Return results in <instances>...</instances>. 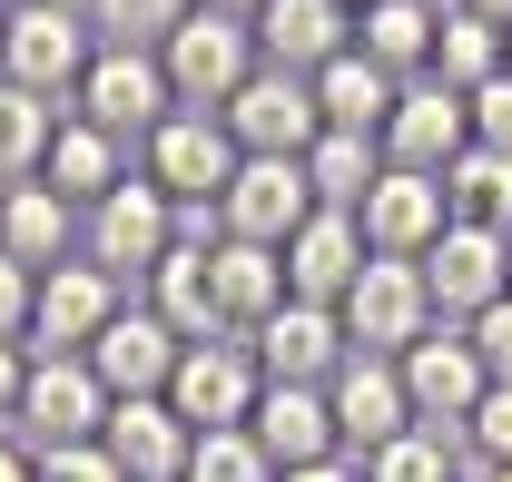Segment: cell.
Masks as SVG:
<instances>
[{
  "instance_id": "obj_1",
  "label": "cell",
  "mask_w": 512,
  "mask_h": 482,
  "mask_svg": "<svg viewBox=\"0 0 512 482\" xmlns=\"http://www.w3.org/2000/svg\"><path fill=\"white\" fill-rule=\"evenodd\" d=\"M138 178L158 187L178 217H217V197L237 178V138L217 109H168V119L138 138Z\"/></svg>"
},
{
  "instance_id": "obj_2",
  "label": "cell",
  "mask_w": 512,
  "mask_h": 482,
  "mask_svg": "<svg viewBox=\"0 0 512 482\" xmlns=\"http://www.w3.org/2000/svg\"><path fill=\"white\" fill-rule=\"evenodd\" d=\"M89 60H99V30H89V10H69V0H20L10 30H0V79L30 89V99H60L69 109V89H79Z\"/></svg>"
},
{
  "instance_id": "obj_3",
  "label": "cell",
  "mask_w": 512,
  "mask_h": 482,
  "mask_svg": "<svg viewBox=\"0 0 512 482\" xmlns=\"http://www.w3.org/2000/svg\"><path fill=\"white\" fill-rule=\"evenodd\" d=\"M158 69H168L178 109H227V99L247 89L256 69H266V50H256V20H227V10H188V20L168 30Z\"/></svg>"
},
{
  "instance_id": "obj_4",
  "label": "cell",
  "mask_w": 512,
  "mask_h": 482,
  "mask_svg": "<svg viewBox=\"0 0 512 482\" xmlns=\"http://www.w3.org/2000/svg\"><path fill=\"white\" fill-rule=\"evenodd\" d=\"M178 237H188V217H178L158 187L138 178V168H128V178L109 187L89 217H79V256H89V266H109L119 286H128V276H148V266H158Z\"/></svg>"
},
{
  "instance_id": "obj_5",
  "label": "cell",
  "mask_w": 512,
  "mask_h": 482,
  "mask_svg": "<svg viewBox=\"0 0 512 482\" xmlns=\"http://www.w3.org/2000/svg\"><path fill=\"white\" fill-rule=\"evenodd\" d=\"M10 433H20L30 453L99 443V433H109V384L89 374V355H30V394H20Z\"/></svg>"
},
{
  "instance_id": "obj_6",
  "label": "cell",
  "mask_w": 512,
  "mask_h": 482,
  "mask_svg": "<svg viewBox=\"0 0 512 482\" xmlns=\"http://www.w3.org/2000/svg\"><path fill=\"white\" fill-rule=\"evenodd\" d=\"M335 315H345V345H355V355H404V345H424V335H434L424 266H414V256H365L355 296L335 305Z\"/></svg>"
},
{
  "instance_id": "obj_7",
  "label": "cell",
  "mask_w": 512,
  "mask_h": 482,
  "mask_svg": "<svg viewBox=\"0 0 512 482\" xmlns=\"http://www.w3.org/2000/svg\"><path fill=\"white\" fill-rule=\"evenodd\" d=\"M178 109V89H168V69H158V50H99V60L79 69V89H69V119L109 128V138H148V128Z\"/></svg>"
},
{
  "instance_id": "obj_8",
  "label": "cell",
  "mask_w": 512,
  "mask_h": 482,
  "mask_svg": "<svg viewBox=\"0 0 512 482\" xmlns=\"http://www.w3.org/2000/svg\"><path fill=\"white\" fill-rule=\"evenodd\" d=\"M424 296H434V325H473L483 305H503L512 296V237L453 217L444 237L424 246Z\"/></svg>"
},
{
  "instance_id": "obj_9",
  "label": "cell",
  "mask_w": 512,
  "mask_h": 482,
  "mask_svg": "<svg viewBox=\"0 0 512 482\" xmlns=\"http://www.w3.org/2000/svg\"><path fill=\"white\" fill-rule=\"evenodd\" d=\"M256 394H266V364H256L247 335H207V345H188V355H178V374H168V404H178V423H188V433L247 423Z\"/></svg>"
},
{
  "instance_id": "obj_10",
  "label": "cell",
  "mask_w": 512,
  "mask_h": 482,
  "mask_svg": "<svg viewBox=\"0 0 512 482\" xmlns=\"http://www.w3.org/2000/svg\"><path fill=\"white\" fill-rule=\"evenodd\" d=\"M217 119H227V138H237V158H306V148L325 138L316 79H296V69H256Z\"/></svg>"
},
{
  "instance_id": "obj_11",
  "label": "cell",
  "mask_w": 512,
  "mask_h": 482,
  "mask_svg": "<svg viewBox=\"0 0 512 482\" xmlns=\"http://www.w3.org/2000/svg\"><path fill=\"white\" fill-rule=\"evenodd\" d=\"M119 305H128V286L109 266H89V256L50 266V276H40V305H30V355H89Z\"/></svg>"
},
{
  "instance_id": "obj_12",
  "label": "cell",
  "mask_w": 512,
  "mask_h": 482,
  "mask_svg": "<svg viewBox=\"0 0 512 482\" xmlns=\"http://www.w3.org/2000/svg\"><path fill=\"white\" fill-rule=\"evenodd\" d=\"M306 217H316L306 158H237V178L217 197V237H247V246H286Z\"/></svg>"
},
{
  "instance_id": "obj_13",
  "label": "cell",
  "mask_w": 512,
  "mask_h": 482,
  "mask_svg": "<svg viewBox=\"0 0 512 482\" xmlns=\"http://www.w3.org/2000/svg\"><path fill=\"white\" fill-rule=\"evenodd\" d=\"M463 148H473V109H463V89H444L434 69L404 79V89H394V119H384V168H424V178H444Z\"/></svg>"
},
{
  "instance_id": "obj_14",
  "label": "cell",
  "mask_w": 512,
  "mask_h": 482,
  "mask_svg": "<svg viewBox=\"0 0 512 482\" xmlns=\"http://www.w3.org/2000/svg\"><path fill=\"white\" fill-rule=\"evenodd\" d=\"M394 374H404V394H414V423H444V433H463L473 404L493 394V374H483V355L463 345V325H434L424 345H404Z\"/></svg>"
},
{
  "instance_id": "obj_15",
  "label": "cell",
  "mask_w": 512,
  "mask_h": 482,
  "mask_svg": "<svg viewBox=\"0 0 512 482\" xmlns=\"http://www.w3.org/2000/svg\"><path fill=\"white\" fill-rule=\"evenodd\" d=\"M247 345H256V364H266V384H335L345 355H355V345H345V315H335V305H296V296L276 305Z\"/></svg>"
},
{
  "instance_id": "obj_16",
  "label": "cell",
  "mask_w": 512,
  "mask_h": 482,
  "mask_svg": "<svg viewBox=\"0 0 512 482\" xmlns=\"http://www.w3.org/2000/svg\"><path fill=\"white\" fill-rule=\"evenodd\" d=\"M217 237V227H207ZM207 237H178L148 276H138V305L178 335V345H207V335H227V305H217V266H207Z\"/></svg>"
},
{
  "instance_id": "obj_17",
  "label": "cell",
  "mask_w": 512,
  "mask_h": 482,
  "mask_svg": "<svg viewBox=\"0 0 512 482\" xmlns=\"http://www.w3.org/2000/svg\"><path fill=\"white\" fill-rule=\"evenodd\" d=\"M365 217H345V207H316L296 237H286V296L296 305H345L355 296V276H365Z\"/></svg>"
},
{
  "instance_id": "obj_18",
  "label": "cell",
  "mask_w": 512,
  "mask_h": 482,
  "mask_svg": "<svg viewBox=\"0 0 512 482\" xmlns=\"http://www.w3.org/2000/svg\"><path fill=\"white\" fill-rule=\"evenodd\" d=\"M325 404H335V433H345V453H355V463L384 453L394 433H414V394H404L394 355H345V374L325 384Z\"/></svg>"
},
{
  "instance_id": "obj_19",
  "label": "cell",
  "mask_w": 512,
  "mask_h": 482,
  "mask_svg": "<svg viewBox=\"0 0 512 482\" xmlns=\"http://www.w3.org/2000/svg\"><path fill=\"white\" fill-rule=\"evenodd\" d=\"M178 355H188V345H178V335H168V325H158L148 305L128 296L119 315H109V335L89 345V374L109 384V404H138V394H168Z\"/></svg>"
},
{
  "instance_id": "obj_20",
  "label": "cell",
  "mask_w": 512,
  "mask_h": 482,
  "mask_svg": "<svg viewBox=\"0 0 512 482\" xmlns=\"http://www.w3.org/2000/svg\"><path fill=\"white\" fill-rule=\"evenodd\" d=\"M355 217H365V246H375V256H414V266H424V246L453 227V197H444V178H424V168H384L375 197H365Z\"/></svg>"
},
{
  "instance_id": "obj_21",
  "label": "cell",
  "mask_w": 512,
  "mask_h": 482,
  "mask_svg": "<svg viewBox=\"0 0 512 482\" xmlns=\"http://www.w3.org/2000/svg\"><path fill=\"white\" fill-rule=\"evenodd\" d=\"M256 50H266V69L316 79L325 60L355 50V10H345V0H266V10H256Z\"/></svg>"
},
{
  "instance_id": "obj_22",
  "label": "cell",
  "mask_w": 512,
  "mask_h": 482,
  "mask_svg": "<svg viewBox=\"0 0 512 482\" xmlns=\"http://www.w3.org/2000/svg\"><path fill=\"white\" fill-rule=\"evenodd\" d=\"M0 256H10V266H30V276L69 266V256H79V207H69L50 178L0 187Z\"/></svg>"
},
{
  "instance_id": "obj_23",
  "label": "cell",
  "mask_w": 512,
  "mask_h": 482,
  "mask_svg": "<svg viewBox=\"0 0 512 482\" xmlns=\"http://www.w3.org/2000/svg\"><path fill=\"white\" fill-rule=\"evenodd\" d=\"M247 433L276 453V473H296V463H335V453H345L325 384H266V394H256V414H247Z\"/></svg>"
},
{
  "instance_id": "obj_24",
  "label": "cell",
  "mask_w": 512,
  "mask_h": 482,
  "mask_svg": "<svg viewBox=\"0 0 512 482\" xmlns=\"http://www.w3.org/2000/svg\"><path fill=\"white\" fill-rule=\"evenodd\" d=\"M99 443L119 453L128 482H188V453H197V433L178 423V404H168V394L109 404V433H99Z\"/></svg>"
},
{
  "instance_id": "obj_25",
  "label": "cell",
  "mask_w": 512,
  "mask_h": 482,
  "mask_svg": "<svg viewBox=\"0 0 512 482\" xmlns=\"http://www.w3.org/2000/svg\"><path fill=\"white\" fill-rule=\"evenodd\" d=\"M444 10L453 0H375V10H355V50L384 79H424L434 69V40H444Z\"/></svg>"
},
{
  "instance_id": "obj_26",
  "label": "cell",
  "mask_w": 512,
  "mask_h": 482,
  "mask_svg": "<svg viewBox=\"0 0 512 482\" xmlns=\"http://www.w3.org/2000/svg\"><path fill=\"white\" fill-rule=\"evenodd\" d=\"M217 266V305H227V335H256L276 305H286V246H247V237H207Z\"/></svg>"
},
{
  "instance_id": "obj_27",
  "label": "cell",
  "mask_w": 512,
  "mask_h": 482,
  "mask_svg": "<svg viewBox=\"0 0 512 482\" xmlns=\"http://www.w3.org/2000/svg\"><path fill=\"white\" fill-rule=\"evenodd\" d=\"M40 178L60 187L69 207L89 217L109 187L128 178V138H109V128H89V119H60V138H50V158H40Z\"/></svg>"
},
{
  "instance_id": "obj_28",
  "label": "cell",
  "mask_w": 512,
  "mask_h": 482,
  "mask_svg": "<svg viewBox=\"0 0 512 482\" xmlns=\"http://www.w3.org/2000/svg\"><path fill=\"white\" fill-rule=\"evenodd\" d=\"M394 89H404V79H384L365 50H345V60H325V69H316V109H325V128H345V138H384V119H394Z\"/></svg>"
},
{
  "instance_id": "obj_29",
  "label": "cell",
  "mask_w": 512,
  "mask_h": 482,
  "mask_svg": "<svg viewBox=\"0 0 512 482\" xmlns=\"http://www.w3.org/2000/svg\"><path fill=\"white\" fill-rule=\"evenodd\" d=\"M384 178V138H345V128H325L316 148H306V187H316V207H365Z\"/></svg>"
},
{
  "instance_id": "obj_30",
  "label": "cell",
  "mask_w": 512,
  "mask_h": 482,
  "mask_svg": "<svg viewBox=\"0 0 512 482\" xmlns=\"http://www.w3.org/2000/svg\"><path fill=\"white\" fill-rule=\"evenodd\" d=\"M444 197L463 227H493V237H512V158L503 148H463L444 168Z\"/></svg>"
},
{
  "instance_id": "obj_31",
  "label": "cell",
  "mask_w": 512,
  "mask_h": 482,
  "mask_svg": "<svg viewBox=\"0 0 512 482\" xmlns=\"http://www.w3.org/2000/svg\"><path fill=\"white\" fill-rule=\"evenodd\" d=\"M512 69V40L493 30V20H473V10H444V40H434V79L444 89H483V79H503Z\"/></svg>"
},
{
  "instance_id": "obj_32",
  "label": "cell",
  "mask_w": 512,
  "mask_h": 482,
  "mask_svg": "<svg viewBox=\"0 0 512 482\" xmlns=\"http://www.w3.org/2000/svg\"><path fill=\"white\" fill-rule=\"evenodd\" d=\"M60 99H30V89H10L0 79V187L40 178V158H50V138H60Z\"/></svg>"
},
{
  "instance_id": "obj_33",
  "label": "cell",
  "mask_w": 512,
  "mask_h": 482,
  "mask_svg": "<svg viewBox=\"0 0 512 482\" xmlns=\"http://www.w3.org/2000/svg\"><path fill=\"white\" fill-rule=\"evenodd\" d=\"M365 482H463V433L414 423V433H394L384 453H365Z\"/></svg>"
},
{
  "instance_id": "obj_34",
  "label": "cell",
  "mask_w": 512,
  "mask_h": 482,
  "mask_svg": "<svg viewBox=\"0 0 512 482\" xmlns=\"http://www.w3.org/2000/svg\"><path fill=\"white\" fill-rule=\"evenodd\" d=\"M79 10H89L99 50H168V30L188 20L197 0H79Z\"/></svg>"
},
{
  "instance_id": "obj_35",
  "label": "cell",
  "mask_w": 512,
  "mask_h": 482,
  "mask_svg": "<svg viewBox=\"0 0 512 482\" xmlns=\"http://www.w3.org/2000/svg\"><path fill=\"white\" fill-rule=\"evenodd\" d=\"M188 482H276V453L256 443L247 423H217V433H197Z\"/></svg>"
},
{
  "instance_id": "obj_36",
  "label": "cell",
  "mask_w": 512,
  "mask_h": 482,
  "mask_svg": "<svg viewBox=\"0 0 512 482\" xmlns=\"http://www.w3.org/2000/svg\"><path fill=\"white\" fill-rule=\"evenodd\" d=\"M463 453L493 473V463H512V384H493L483 404H473V423H463Z\"/></svg>"
},
{
  "instance_id": "obj_37",
  "label": "cell",
  "mask_w": 512,
  "mask_h": 482,
  "mask_svg": "<svg viewBox=\"0 0 512 482\" xmlns=\"http://www.w3.org/2000/svg\"><path fill=\"white\" fill-rule=\"evenodd\" d=\"M463 345L483 355V374H493V384H512V296H503V305H483V315L463 325Z\"/></svg>"
},
{
  "instance_id": "obj_38",
  "label": "cell",
  "mask_w": 512,
  "mask_h": 482,
  "mask_svg": "<svg viewBox=\"0 0 512 482\" xmlns=\"http://www.w3.org/2000/svg\"><path fill=\"white\" fill-rule=\"evenodd\" d=\"M463 109H473V148H503V158H512V69H503V79H483Z\"/></svg>"
},
{
  "instance_id": "obj_39",
  "label": "cell",
  "mask_w": 512,
  "mask_h": 482,
  "mask_svg": "<svg viewBox=\"0 0 512 482\" xmlns=\"http://www.w3.org/2000/svg\"><path fill=\"white\" fill-rule=\"evenodd\" d=\"M40 482H128V473L109 443H60V453H40Z\"/></svg>"
},
{
  "instance_id": "obj_40",
  "label": "cell",
  "mask_w": 512,
  "mask_h": 482,
  "mask_svg": "<svg viewBox=\"0 0 512 482\" xmlns=\"http://www.w3.org/2000/svg\"><path fill=\"white\" fill-rule=\"evenodd\" d=\"M30 305H40V276L0 256V345H30Z\"/></svg>"
},
{
  "instance_id": "obj_41",
  "label": "cell",
  "mask_w": 512,
  "mask_h": 482,
  "mask_svg": "<svg viewBox=\"0 0 512 482\" xmlns=\"http://www.w3.org/2000/svg\"><path fill=\"white\" fill-rule=\"evenodd\" d=\"M20 394H30V345H0V423L20 414Z\"/></svg>"
},
{
  "instance_id": "obj_42",
  "label": "cell",
  "mask_w": 512,
  "mask_h": 482,
  "mask_svg": "<svg viewBox=\"0 0 512 482\" xmlns=\"http://www.w3.org/2000/svg\"><path fill=\"white\" fill-rule=\"evenodd\" d=\"M0 482H40V453H30L10 423H0Z\"/></svg>"
},
{
  "instance_id": "obj_43",
  "label": "cell",
  "mask_w": 512,
  "mask_h": 482,
  "mask_svg": "<svg viewBox=\"0 0 512 482\" xmlns=\"http://www.w3.org/2000/svg\"><path fill=\"white\" fill-rule=\"evenodd\" d=\"M276 482H365V463L335 453V463H296V473H276Z\"/></svg>"
},
{
  "instance_id": "obj_44",
  "label": "cell",
  "mask_w": 512,
  "mask_h": 482,
  "mask_svg": "<svg viewBox=\"0 0 512 482\" xmlns=\"http://www.w3.org/2000/svg\"><path fill=\"white\" fill-rule=\"evenodd\" d=\"M453 10H473V20H493V30H512V0H453Z\"/></svg>"
},
{
  "instance_id": "obj_45",
  "label": "cell",
  "mask_w": 512,
  "mask_h": 482,
  "mask_svg": "<svg viewBox=\"0 0 512 482\" xmlns=\"http://www.w3.org/2000/svg\"><path fill=\"white\" fill-rule=\"evenodd\" d=\"M197 10H227V20H256L266 0H197Z\"/></svg>"
},
{
  "instance_id": "obj_46",
  "label": "cell",
  "mask_w": 512,
  "mask_h": 482,
  "mask_svg": "<svg viewBox=\"0 0 512 482\" xmlns=\"http://www.w3.org/2000/svg\"><path fill=\"white\" fill-rule=\"evenodd\" d=\"M473 482H512V463H493V473H473Z\"/></svg>"
},
{
  "instance_id": "obj_47",
  "label": "cell",
  "mask_w": 512,
  "mask_h": 482,
  "mask_svg": "<svg viewBox=\"0 0 512 482\" xmlns=\"http://www.w3.org/2000/svg\"><path fill=\"white\" fill-rule=\"evenodd\" d=\"M345 10H375V0H345Z\"/></svg>"
},
{
  "instance_id": "obj_48",
  "label": "cell",
  "mask_w": 512,
  "mask_h": 482,
  "mask_svg": "<svg viewBox=\"0 0 512 482\" xmlns=\"http://www.w3.org/2000/svg\"><path fill=\"white\" fill-rule=\"evenodd\" d=\"M0 10H20V0H0Z\"/></svg>"
},
{
  "instance_id": "obj_49",
  "label": "cell",
  "mask_w": 512,
  "mask_h": 482,
  "mask_svg": "<svg viewBox=\"0 0 512 482\" xmlns=\"http://www.w3.org/2000/svg\"><path fill=\"white\" fill-rule=\"evenodd\" d=\"M0 30H10V10H0Z\"/></svg>"
},
{
  "instance_id": "obj_50",
  "label": "cell",
  "mask_w": 512,
  "mask_h": 482,
  "mask_svg": "<svg viewBox=\"0 0 512 482\" xmlns=\"http://www.w3.org/2000/svg\"><path fill=\"white\" fill-rule=\"evenodd\" d=\"M503 40H512V30H503Z\"/></svg>"
}]
</instances>
